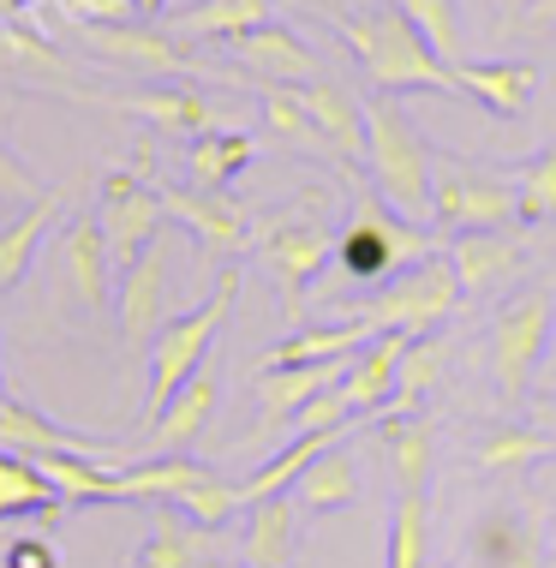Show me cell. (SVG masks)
<instances>
[{
	"label": "cell",
	"mask_w": 556,
	"mask_h": 568,
	"mask_svg": "<svg viewBox=\"0 0 556 568\" xmlns=\"http://www.w3.org/2000/svg\"><path fill=\"white\" fill-rule=\"evenodd\" d=\"M335 37L353 49L371 90H383V97H407V90L413 97H461L455 67L431 49V37L401 7H377L365 19H335Z\"/></svg>",
	"instance_id": "1"
},
{
	"label": "cell",
	"mask_w": 556,
	"mask_h": 568,
	"mask_svg": "<svg viewBox=\"0 0 556 568\" xmlns=\"http://www.w3.org/2000/svg\"><path fill=\"white\" fill-rule=\"evenodd\" d=\"M240 305V270L228 264L222 270V287L198 305V312H174L168 324L156 329V342H150V389H144V425H156L168 402L192 383L198 372H204V353L210 342L228 329V317H234Z\"/></svg>",
	"instance_id": "3"
},
{
	"label": "cell",
	"mask_w": 556,
	"mask_h": 568,
	"mask_svg": "<svg viewBox=\"0 0 556 568\" xmlns=\"http://www.w3.org/2000/svg\"><path fill=\"white\" fill-rule=\"evenodd\" d=\"M257 156V138L240 132V126H222V132H204L192 138V150H185V186L198 192H222L234 174H245Z\"/></svg>",
	"instance_id": "27"
},
{
	"label": "cell",
	"mask_w": 556,
	"mask_h": 568,
	"mask_svg": "<svg viewBox=\"0 0 556 568\" xmlns=\"http://www.w3.org/2000/svg\"><path fill=\"white\" fill-rule=\"evenodd\" d=\"M60 515L67 503H60V490L42 479V467L37 460H24V455H7L0 449V520H12V515Z\"/></svg>",
	"instance_id": "37"
},
{
	"label": "cell",
	"mask_w": 556,
	"mask_h": 568,
	"mask_svg": "<svg viewBox=\"0 0 556 568\" xmlns=\"http://www.w3.org/2000/svg\"><path fill=\"white\" fill-rule=\"evenodd\" d=\"M0 402H7V365H0Z\"/></svg>",
	"instance_id": "48"
},
{
	"label": "cell",
	"mask_w": 556,
	"mask_h": 568,
	"mask_svg": "<svg viewBox=\"0 0 556 568\" xmlns=\"http://www.w3.org/2000/svg\"><path fill=\"white\" fill-rule=\"evenodd\" d=\"M102 240H108V257H114V270H132L138 257L150 252V245L162 240V192H150L138 174H127V168H108L102 174Z\"/></svg>",
	"instance_id": "9"
},
{
	"label": "cell",
	"mask_w": 556,
	"mask_h": 568,
	"mask_svg": "<svg viewBox=\"0 0 556 568\" xmlns=\"http://www.w3.org/2000/svg\"><path fill=\"white\" fill-rule=\"evenodd\" d=\"M42 479L60 490V503H79V509H97V503H127L120 497V467H108L102 455H49L37 460Z\"/></svg>",
	"instance_id": "29"
},
{
	"label": "cell",
	"mask_w": 556,
	"mask_h": 568,
	"mask_svg": "<svg viewBox=\"0 0 556 568\" xmlns=\"http://www.w3.org/2000/svg\"><path fill=\"white\" fill-rule=\"evenodd\" d=\"M215 402H222V372H198L174 402H168L162 419L150 425V449H156V455H185L198 437H204Z\"/></svg>",
	"instance_id": "22"
},
{
	"label": "cell",
	"mask_w": 556,
	"mask_h": 568,
	"mask_svg": "<svg viewBox=\"0 0 556 568\" xmlns=\"http://www.w3.org/2000/svg\"><path fill=\"white\" fill-rule=\"evenodd\" d=\"M84 42L108 60H120V67L132 72H192V79H215L210 67H198L192 54L180 49L174 37H156V30H138V24H84Z\"/></svg>",
	"instance_id": "15"
},
{
	"label": "cell",
	"mask_w": 556,
	"mask_h": 568,
	"mask_svg": "<svg viewBox=\"0 0 556 568\" xmlns=\"http://www.w3.org/2000/svg\"><path fill=\"white\" fill-rule=\"evenodd\" d=\"M390 7L407 12V19L431 37V49L449 60V67L461 60V7H455V0H390Z\"/></svg>",
	"instance_id": "41"
},
{
	"label": "cell",
	"mask_w": 556,
	"mask_h": 568,
	"mask_svg": "<svg viewBox=\"0 0 556 568\" xmlns=\"http://www.w3.org/2000/svg\"><path fill=\"white\" fill-rule=\"evenodd\" d=\"M293 503H300L305 515H342L360 503V460H353L347 437L330 443L312 467L300 473V485H293Z\"/></svg>",
	"instance_id": "23"
},
{
	"label": "cell",
	"mask_w": 556,
	"mask_h": 568,
	"mask_svg": "<svg viewBox=\"0 0 556 568\" xmlns=\"http://www.w3.org/2000/svg\"><path fill=\"white\" fill-rule=\"evenodd\" d=\"M520 24H533V30H556V0H527V7H520Z\"/></svg>",
	"instance_id": "45"
},
{
	"label": "cell",
	"mask_w": 556,
	"mask_h": 568,
	"mask_svg": "<svg viewBox=\"0 0 556 568\" xmlns=\"http://www.w3.org/2000/svg\"><path fill=\"white\" fill-rule=\"evenodd\" d=\"M365 342H371V329L353 324V317H342V324H317V329H287L282 342L264 353V372H287V365H335V359H353Z\"/></svg>",
	"instance_id": "24"
},
{
	"label": "cell",
	"mask_w": 556,
	"mask_h": 568,
	"mask_svg": "<svg viewBox=\"0 0 556 568\" xmlns=\"http://www.w3.org/2000/svg\"><path fill=\"white\" fill-rule=\"evenodd\" d=\"M228 49L257 72V84H317V54L305 49L287 24H275V19L257 24V30H245V37H234Z\"/></svg>",
	"instance_id": "17"
},
{
	"label": "cell",
	"mask_w": 556,
	"mask_h": 568,
	"mask_svg": "<svg viewBox=\"0 0 556 568\" xmlns=\"http://www.w3.org/2000/svg\"><path fill=\"white\" fill-rule=\"evenodd\" d=\"M533 425L556 443V395H545V402H538V419H533Z\"/></svg>",
	"instance_id": "46"
},
{
	"label": "cell",
	"mask_w": 556,
	"mask_h": 568,
	"mask_svg": "<svg viewBox=\"0 0 556 568\" xmlns=\"http://www.w3.org/2000/svg\"><path fill=\"white\" fill-rule=\"evenodd\" d=\"M431 222L443 234H497L520 222V180L485 162L431 156Z\"/></svg>",
	"instance_id": "5"
},
{
	"label": "cell",
	"mask_w": 556,
	"mask_h": 568,
	"mask_svg": "<svg viewBox=\"0 0 556 568\" xmlns=\"http://www.w3.org/2000/svg\"><path fill=\"white\" fill-rule=\"evenodd\" d=\"M508 7H515V12H520V7H527V0H508Z\"/></svg>",
	"instance_id": "50"
},
{
	"label": "cell",
	"mask_w": 556,
	"mask_h": 568,
	"mask_svg": "<svg viewBox=\"0 0 556 568\" xmlns=\"http://www.w3.org/2000/svg\"><path fill=\"white\" fill-rule=\"evenodd\" d=\"M449 264H455V275H461V287H467V294H485V287L520 275V245L508 240L503 227H497V234H455Z\"/></svg>",
	"instance_id": "30"
},
{
	"label": "cell",
	"mask_w": 556,
	"mask_h": 568,
	"mask_svg": "<svg viewBox=\"0 0 556 568\" xmlns=\"http://www.w3.org/2000/svg\"><path fill=\"white\" fill-rule=\"evenodd\" d=\"M383 443H390V467H395V485L401 490H425L431 479V460H437V432L419 419V413H383Z\"/></svg>",
	"instance_id": "32"
},
{
	"label": "cell",
	"mask_w": 556,
	"mask_h": 568,
	"mask_svg": "<svg viewBox=\"0 0 556 568\" xmlns=\"http://www.w3.org/2000/svg\"><path fill=\"white\" fill-rule=\"evenodd\" d=\"M473 568H545V527L527 503H491L467 532Z\"/></svg>",
	"instance_id": "11"
},
{
	"label": "cell",
	"mask_w": 556,
	"mask_h": 568,
	"mask_svg": "<svg viewBox=\"0 0 556 568\" xmlns=\"http://www.w3.org/2000/svg\"><path fill=\"white\" fill-rule=\"evenodd\" d=\"M300 102H305V114L317 120L330 156H342V168L365 162V102L353 97L347 84H330V79L300 84Z\"/></svg>",
	"instance_id": "18"
},
{
	"label": "cell",
	"mask_w": 556,
	"mask_h": 568,
	"mask_svg": "<svg viewBox=\"0 0 556 568\" xmlns=\"http://www.w3.org/2000/svg\"><path fill=\"white\" fill-rule=\"evenodd\" d=\"M204 460L192 455H150V460H127L120 467V497H144V503H180L185 490L204 479Z\"/></svg>",
	"instance_id": "31"
},
{
	"label": "cell",
	"mask_w": 556,
	"mask_h": 568,
	"mask_svg": "<svg viewBox=\"0 0 556 568\" xmlns=\"http://www.w3.org/2000/svg\"><path fill=\"white\" fill-rule=\"evenodd\" d=\"M365 162H371V192L395 204L407 222H431V150L401 97L371 90L365 102Z\"/></svg>",
	"instance_id": "2"
},
{
	"label": "cell",
	"mask_w": 556,
	"mask_h": 568,
	"mask_svg": "<svg viewBox=\"0 0 556 568\" xmlns=\"http://www.w3.org/2000/svg\"><path fill=\"white\" fill-rule=\"evenodd\" d=\"M257 24H270V0H198L192 12L174 19L180 37H222V42H234Z\"/></svg>",
	"instance_id": "38"
},
{
	"label": "cell",
	"mask_w": 556,
	"mask_h": 568,
	"mask_svg": "<svg viewBox=\"0 0 556 568\" xmlns=\"http://www.w3.org/2000/svg\"><path fill=\"white\" fill-rule=\"evenodd\" d=\"M425 557H431V503H425V490H401L390 509L383 568H425Z\"/></svg>",
	"instance_id": "35"
},
{
	"label": "cell",
	"mask_w": 556,
	"mask_h": 568,
	"mask_svg": "<svg viewBox=\"0 0 556 568\" xmlns=\"http://www.w3.org/2000/svg\"><path fill=\"white\" fill-rule=\"evenodd\" d=\"M54 216H60V186H49L37 204H24L19 216L0 227V294H12L30 275V257H37V245L54 227Z\"/></svg>",
	"instance_id": "28"
},
{
	"label": "cell",
	"mask_w": 556,
	"mask_h": 568,
	"mask_svg": "<svg viewBox=\"0 0 556 568\" xmlns=\"http://www.w3.org/2000/svg\"><path fill=\"white\" fill-rule=\"evenodd\" d=\"M162 7H168V0H132V12H144V19H156Z\"/></svg>",
	"instance_id": "47"
},
{
	"label": "cell",
	"mask_w": 556,
	"mask_h": 568,
	"mask_svg": "<svg viewBox=\"0 0 556 568\" xmlns=\"http://www.w3.org/2000/svg\"><path fill=\"white\" fill-rule=\"evenodd\" d=\"M293 497H270L245 509V568H287L293 557Z\"/></svg>",
	"instance_id": "33"
},
{
	"label": "cell",
	"mask_w": 556,
	"mask_h": 568,
	"mask_svg": "<svg viewBox=\"0 0 556 568\" xmlns=\"http://www.w3.org/2000/svg\"><path fill=\"white\" fill-rule=\"evenodd\" d=\"M162 300H168V245L156 240L132 270L114 275V317H120V335H127V342H156V329L168 324V317H162Z\"/></svg>",
	"instance_id": "13"
},
{
	"label": "cell",
	"mask_w": 556,
	"mask_h": 568,
	"mask_svg": "<svg viewBox=\"0 0 556 568\" xmlns=\"http://www.w3.org/2000/svg\"><path fill=\"white\" fill-rule=\"evenodd\" d=\"M347 432H293L282 449H275L264 467L252 473V479L240 485V497H245V509L252 503H270V497H293V485H300V473L312 467V460L330 449V443H342Z\"/></svg>",
	"instance_id": "25"
},
{
	"label": "cell",
	"mask_w": 556,
	"mask_h": 568,
	"mask_svg": "<svg viewBox=\"0 0 556 568\" xmlns=\"http://www.w3.org/2000/svg\"><path fill=\"white\" fill-rule=\"evenodd\" d=\"M330 257H335V234H323L305 216H275L257 227V264L282 287V324L287 329H305V300H312V282L323 275Z\"/></svg>",
	"instance_id": "7"
},
{
	"label": "cell",
	"mask_w": 556,
	"mask_h": 568,
	"mask_svg": "<svg viewBox=\"0 0 556 568\" xmlns=\"http://www.w3.org/2000/svg\"><path fill=\"white\" fill-rule=\"evenodd\" d=\"M342 377H347V359H335V365H287V372H270L264 383H257V407H264V419H257V432L245 437L240 449H257L264 437H275L282 425H293L305 402H317L323 389H342Z\"/></svg>",
	"instance_id": "12"
},
{
	"label": "cell",
	"mask_w": 556,
	"mask_h": 568,
	"mask_svg": "<svg viewBox=\"0 0 556 568\" xmlns=\"http://www.w3.org/2000/svg\"><path fill=\"white\" fill-rule=\"evenodd\" d=\"M257 109H264V132L275 138V144H287V150H312V156H323V132H317V120L305 114V102H300V84H257Z\"/></svg>",
	"instance_id": "34"
},
{
	"label": "cell",
	"mask_w": 556,
	"mask_h": 568,
	"mask_svg": "<svg viewBox=\"0 0 556 568\" xmlns=\"http://www.w3.org/2000/svg\"><path fill=\"white\" fill-rule=\"evenodd\" d=\"M419 342V335L407 329H383L371 335V342L347 359V377H342V402L353 413H383L395 402V377H401V359H407V347Z\"/></svg>",
	"instance_id": "14"
},
{
	"label": "cell",
	"mask_w": 556,
	"mask_h": 568,
	"mask_svg": "<svg viewBox=\"0 0 556 568\" xmlns=\"http://www.w3.org/2000/svg\"><path fill=\"white\" fill-rule=\"evenodd\" d=\"M60 257H67V275H72V294H79L90 312H108L114 305V257H108V240H102V222L97 216H79L60 234Z\"/></svg>",
	"instance_id": "19"
},
{
	"label": "cell",
	"mask_w": 556,
	"mask_h": 568,
	"mask_svg": "<svg viewBox=\"0 0 556 568\" xmlns=\"http://www.w3.org/2000/svg\"><path fill=\"white\" fill-rule=\"evenodd\" d=\"M443 365H449V342L443 335H419V342L407 347V359H401V377H395V402L383 413H413L431 395V383L443 377Z\"/></svg>",
	"instance_id": "39"
},
{
	"label": "cell",
	"mask_w": 556,
	"mask_h": 568,
	"mask_svg": "<svg viewBox=\"0 0 556 568\" xmlns=\"http://www.w3.org/2000/svg\"><path fill=\"white\" fill-rule=\"evenodd\" d=\"M0 568H60V557H54L49 539L19 532V539H7V550H0Z\"/></svg>",
	"instance_id": "44"
},
{
	"label": "cell",
	"mask_w": 556,
	"mask_h": 568,
	"mask_svg": "<svg viewBox=\"0 0 556 568\" xmlns=\"http://www.w3.org/2000/svg\"><path fill=\"white\" fill-rule=\"evenodd\" d=\"M431 257V234L419 222H407L395 204H383L377 192H353V210L347 222L335 227V270H342V282H390L401 275L407 264H419Z\"/></svg>",
	"instance_id": "4"
},
{
	"label": "cell",
	"mask_w": 556,
	"mask_h": 568,
	"mask_svg": "<svg viewBox=\"0 0 556 568\" xmlns=\"http://www.w3.org/2000/svg\"><path fill=\"white\" fill-rule=\"evenodd\" d=\"M520 222H556V144L520 174Z\"/></svg>",
	"instance_id": "42"
},
{
	"label": "cell",
	"mask_w": 556,
	"mask_h": 568,
	"mask_svg": "<svg viewBox=\"0 0 556 568\" xmlns=\"http://www.w3.org/2000/svg\"><path fill=\"white\" fill-rule=\"evenodd\" d=\"M7 222H12V210H7V204H0V227H7Z\"/></svg>",
	"instance_id": "49"
},
{
	"label": "cell",
	"mask_w": 556,
	"mask_h": 568,
	"mask_svg": "<svg viewBox=\"0 0 556 568\" xmlns=\"http://www.w3.org/2000/svg\"><path fill=\"white\" fill-rule=\"evenodd\" d=\"M138 568H222V532L198 527L174 503L150 515V539L138 550Z\"/></svg>",
	"instance_id": "16"
},
{
	"label": "cell",
	"mask_w": 556,
	"mask_h": 568,
	"mask_svg": "<svg viewBox=\"0 0 556 568\" xmlns=\"http://www.w3.org/2000/svg\"><path fill=\"white\" fill-rule=\"evenodd\" d=\"M455 79H461V97L515 120V114H527V102L538 90V67H527V60H455Z\"/></svg>",
	"instance_id": "20"
},
{
	"label": "cell",
	"mask_w": 556,
	"mask_h": 568,
	"mask_svg": "<svg viewBox=\"0 0 556 568\" xmlns=\"http://www.w3.org/2000/svg\"><path fill=\"white\" fill-rule=\"evenodd\" d=\"M42 192H49V186L30 174V162L7 144V138H0V204H19V210H24V204H37Z\"/></svg>",
	"instance_id": "43"
},
{
	"label": "cell",
	"mask_w": 556,
	"mask_h": 568,
	"mask_svg": "<svg viewBox=\"0 0 556 568\" xmlns=\"http://www.w3.org/2000/svg\"><path fill=\"white\" fill-rule=\"evenodd\" d=\"M174 509H180V515H192L198 527H210V532H228V520L245 509V497H240V485H234V479H222V473L210 467L204 479H198V485L174 503Z\"/></svg>",
	"instance_id": "40"
},
{
	"label": "cell",
	"mask_w": 556,
	"mask_h": 568,
	"mask_svg": "<svg viewBox=\"0 0 556 568\" xmlns=\"http://www.w3.org/2000/svg\"><path fill=\"white\" fill-rule=\"evenodd\" d=\"M550 335H556V300L545 287H527L520 300L503 305L497 329H491V377H497V395L508 407L527 402L538 359L550 353Z\"/></svg>",
	"instance_id": "8"
},
{
	"label": "cell",
	"mask_w": 556,
	"mask_h": 568,
	"mask_svg": "<svg viewBox=\"0 0 556 568\" xmlns=\"http://www.w3.org/2000/svg\"><path fill=\"white\" fill-rule=\"evenodd\" d=\"M162 210L168 222H180L185 234H198V245H204V257H234L245 252V245H257L252 234V216L234 204V197L222 192H198V186H168L162 192Z\"/></svg>",
	"instance_id": "10"
},
{
	"label": "cell",
	"mask_w": 556,
	"mask_h": 568,
	"mask_svg": "<svg viewBox=\"0 0 556 568\" xmlns=\"http://www.w3.org/2000/svg\"><path fill=\"white\" fill-rule=\"evenodd\" d=\"M0 449L24 455V460H49V455H102V443L60 432L49 413H37L30 402H19V395H7V402H0Z\"/></svg>",
	"instance_id": "21"
},
{
	"label": "cell",
	"mask_w": 556,
	"mask_h": 568,
	"mask_svg": "<svg viewBox=\"0 0 556 568\" xmlns=\"http://www.w3.org/2000/svg\"><path fill=\"white\" fill-rule=\"evenodd\" d=\"M132 114H144L150 126H156V138H204V132H222V109L204 97V90H138V97H127Z\"/></svg>",
	"instance_id": "26"
},
{
	"label": "cell",
	"mask_w": 556,
	"mask_h": 568,
	"mask_svg": "<svg viewBox=\"0 0 556 568\" xmlns=\"http://www.w3.org/2000/svg\"><path fill=\"white\" fill-rule=\"evenodd\" d=\"M545 455H556V443L538 432V425H491L473 449L478 473H527L533 460H545Z\"/></svg>",
	"instance_id": "36"
},
{
	"label": "cell",
	"mask_w": 556,
	"mask_h": 568,
	"mask_svg": "<svg viewBox=\"0 0 556 568\" xmlns=\"http://www.w3.org/2000/svg\"><path fill=\"white\" fill-rule=\"evenodd\" d=\"M461 305V275L449 257H419V264H407L395 275L383 294H371L353 305V324H365L371 335L383 329H407V335H437L443 324L455 317Z\"/></svg>",
	"instance_id": "6"
}]
</instances>
